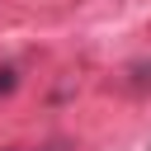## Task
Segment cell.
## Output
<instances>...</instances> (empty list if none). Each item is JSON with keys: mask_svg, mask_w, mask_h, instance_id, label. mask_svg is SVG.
Masks as SVG:
<instances>
[{"mask_svg": "<svg viewBox=\"0 0 151 151\" xmlns=\"http://www.w3.org/2000/svg\"><path fill=\"white\" fill-rule=\"evenodd\" d=\"M127 85H132V90H146V85H151V61H132V66H127Z\"/></svg>", "mask_w": 151, "mask_h": 151, "instance_id": "obj_1", "label": "cell"}, {"mask_svg": "<svg viewBox=\"0 0 151 151\" xmlns=\"http://www.w3.org/2000/svg\"><path fill=\"white\" fill-rule=\"evenodd\" d=\"M14 90H19V66L5 61V66H0V94H14Z\"/></svg>", "mask_w": 151, "mask_h": 151, "instance_id": "obj_2", "label": "cell"}, {"mask_svg": "<svg viewBox=\"0 0 151 151\" xmlns=\"http://www.w3.org/2000/svg\"><path fill=\"white\" fill-rule=\"evenodd\" d=\"M33 151H71V142H66V137H52V142H42V146H33Z\"/></svg>", "mask_w": 151, "mask_h": 151, "instance_id": "obj_3", "label": "cell"}, {"mask_svg": "<svg viewBox=\"0 0 151 151\" xmlns=\"http://www.w3.org/2000/svg\"><path fill=\"white\" fill-rule=\"evenodd\" d=\"M5 151H19V146H5Z\"/></svg>", "mask_w": 151, "mask_h": 151, "instance_id": "obj_4", "label": "cell"}]
</instances>
